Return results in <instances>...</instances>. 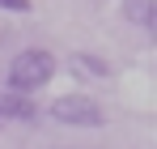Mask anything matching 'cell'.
Listing matches in <instances>:
<instances>
[{"label":"cell","mask_w":157,"mask_h":149,"mask_svg":"<svg viewBox=\"0 0 157 149\" xmlns=\"http://www.w3.org/2000/svg\"><path fill=\"white\" fill-rule=\"evenodd\" d=\"M55 77V55L43 47H26L21 55H13V64H9V94H34V90H43V85H51Z\"/></svg>","instance_id":"1"},{"label":"cell","mask_w":157,"mask_h":149,"mask_svg":"<svg viewBox=\"0 0 157 149\" xmlns=\"http://www.w3.org/2000/svg\"><path fill=\"white\" fill-rule=\"evenodd\" d=\"M47 115H51L55 124H68V128H102L106 124L102 107L94 98H85V94H64V98H55Z\"/></svg>","instance_id":"2"},{"label":"cell","mask_w":157,"mask_h":149,"mask_svg":"<svg viewBox=\"0 0 157 149\" xmlns=\"http://www.w3.org/2000/svg\"><path fill=\"white\" fill-rule=\"evenodd\" d=\"M38 115V107L26 98V94H0V124H9V119H34Z\"/></svg>","instance_id":"3"},{"label":"cell","mask_w":157,"mask_h":149,"mask_svg":"<svg viewBox=\"0 0 157 149\" xmlns=\"http://www.w3.org/2000/svg\"><path fill=\"white\" fill-rule=\"evenodd\" d=\"M123 22L140 26V30H153L157 26V0H123Z\"/></svg>","instance_id":"4"},{"label":"cell","mask_w":157,"mask_h":149,"mask_svg":"<svg viewBox=\"0 0 157 149\" xmlns=\"http://www.w3.org/2000/svg\"><path fill=\"white\" fill-rule=\"evenodd\" d=\"M68 64H72L77 77H110V64H106L102 55H85V51H77Z\"/></svg>","instance_id":"5"},{"label":"cell","mask_w":157,"mask_h":149,"mask_svg":"<svg viewBox=\"0 0 157 149\" xmlns=\"http://www.w3.org/2000/svg\"><path fill=\"white\" fill-rule=\"evenodd\" d=\"M0 9H9V13H30V0H0Z\"/></svg>","instance_id":"6"}]
</instances>
